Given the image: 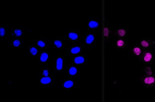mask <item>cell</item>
Returning a JSON list of instances; mask_svg holds the SVG:
<instances>
[{"mask_svg":"<svg viewBox=\"0 0 155 102\" xmlns=\"http://www.w3.org/2000/svg\"><path fill=\"white\" fill-rule=\"evenodd\" d=\"M50 74V69L49 67H45L42 69L41 71L39 77L49 76Z\"/></svg>","mask_w":155,"mask_h":102,"instance_id":"obj_24","label":"cell"},{"mask_svg":"<svg viewBox=\"0 0 155 102\" xmlns=\"http://www.w3.org/2000/svg\"><path fill=\"white\" fill-rule=\"evenodd\" d=\"M54 70L55 72H63L65 70V59L63 55H59L54 58Z\"/></svg>","mask_w":155,"mask_h":102,"instance_id":"obj_1","label":"cell"},{"mask_svg":"<svg viewBox=\"0 0 155 102\" xmlns=\"http://www.w3.org/2000/svg\"><path fill=\"white\" fill-rule=\"evenodd\" d=\"M83 51V47L81 45L71 46L69 47V52L71 55L77 56L82 54Z\"/></svg>","mask_w":155,"mask_h":102,"instance_id":"obj_14","label":"cell"},{"mask_svg":"<svg viewBox=\"0 0 155 102\" xmlns=\"http://www.w3.org/2000/svg\"><path fill=\"white\" fill-rule=\"evenodd\" d=\"M80 32L74 30H69L65 34V38L69 42H78L81 38Z\"/></svg>","mask_w":155,"mask_h":102,"instance_id":"obj_7","label":"cell"},{"mask_svg":"<svg viewBox=\"0 0 155 102\" xmlns=\"http://www.w3.org/2000/svg\"><path fill=\"white\" fill-rule=\"evenodd\" d=\"M152 45H153L155 47V41H152Z\"/></svg>","mask_w":155,"mask_h":102,"instance_id":"obj_25","label":"cell"},{"mask_svg":"<svg viewBox=\"0 0 155 102\" xmlns=\"http://www.w3.org/2000/svg\"><path fill=\"white\" fill-rule=\"evenodd\" d=\"M143 52V49L140 46H133L130 49L131 55L133 57H140Z\"/></svg>","mask_w":155,"mask_h":102,"instance_id":"obj_20","label":"cell"},{"mask_svg":"<svg viewBox=\"0 0 155 102\" xmlns=\"http://www.w3.org/2000/svg\"><path fill=\"white\" fill-rule=\"evenodd\" d=\"M27 51L28 55L31 57H38L40 53L39 48L36 46H27Z\"/></svg>","mask_w":155,"mask_h":102,"instance_id":"obj_15","label":"cell"},{"mask_svg":"<svg viewBox=\"0 0 155 102\" xmlns=\"http://www.w3.org/2000/svg\"><path fill=\"white\" fill-rule=\"evenodd\" d=\"M35 44L39 49H46L47 42L46 39L44 38H36L35 39Z\"/></svg>","mask_w":155,"mask_h":102,"instance_id":"obj_18","label":"cell"},{"mask_svg":"<svg viewBox=\"0 0 155 102\" xmlns=\"http://www.w3.org/2000/svg\"><path fill=\"white\" fill-rule=\"evenodd\" d=\"M101 23L99 20L90 19L88 20L87 27L88 29L92 31L99 30L100 29Z\"/></svg>","mask_w":155,"mask_h":102,"instance_id":"obj_10","label":"cell"},{"mask_svg":"<svg viewBox=\"0 0 155 102\" xmlns=\"http://www.w3.org/2000/svg\"><path fill=\"white\" fill-rule=\"evenodd\" d=\"M155 54L153 51L149 49H146L143 51L140 56L139 57V60L145 64H151L153 62Z\"/></svg>","mask_w":155,"mask_h":102,"instance_id":"obj_2","label":"cell"},{"mask_svg":"<svg viewBox=\"0 0 155 102\" xmlns=\"http://www.w3.org/2000/svg\"><path fill=\"white\" fill-rule=\"evenodd\" d=\"M52 45L55 49H64L65 48V42L61 38L54 39L52 41Z\"/></svg>","mask_w":155,"mask_h":102,"instance_id":"obj_13","label":"cell"},{"mask_svg":"<svg viewBox=\"0 0 155 102\" xmlns=\"http://www.w3.org/2000/svg\"><path fill=\"white\" fill-rule=\"evenodd\" d=\"M97 37L93 33L88 32L85 34L84 39V44L85 46H93L96 45Z\"/></svg>","mask_w":155,"mask_h":102,"instance_id":"obj_5","label":"cell"},{"mask_svg":"<svg viewBox=\"0 0 155 102\" xmlns=\"http://www.w3.org/2000/svg\"><path fill=\"white\" fill-rule=\"evenodd\" d=\"M127 45V42L126 39L117 38L115 40V46L117 49H123Z\"/></svg>","mask_w":155,"mask_h":102,"instance_id":"obj_19","label":"cell"},{"mask_svg":"<svg viewBox=\"0 0 155 102\" xmlns=\"http://www.w3.org/2000/svg\"><path fill=\"white\" fill-rule=\"evenodd\" d=\"M61 85L62 88L65 91H71L76 87V81L74 80H63Z\"/></svg>","mask_w":155,"mask_h":102,"instance_id":"obj_8","label":"cell"},{"mask_svg":"<svg viewBox=\"0 0 155 102\" xmlns=\"http://www.w3.org/2000/svg\"><path fill=\"white\" fill-rule=\"evenodd\" d=\"M80 69L77 66L70 65L68 70V76L70 77H74L80 75Z\"/></svg>","mask_w":155,"mask_h":102,"instance_id":"obj_16","label":"cell"},{"mask_svg":"<svg viewBox=\"0 0 155 102\" xmlns=\"http://www.w3.org/2000/svg\"><path fill=\"white\" fill-rule=\"evenodd\" d=\"M141 84L146 88L155 87V75H143L140 78Z\"/></svg>","mask_w":155,"mask_h":102,"instance_id":"obj_3","label":"cell"},{"mask_svg":"<svg viewBox=\"0 0 155 102\" xmlns=\"http://www.w3.org/2000/svg\"><path fill=\"white\" fill-rule=\"evenodd\" d=\"M50 56L48 52H41L38 56V62L40 65H46L48 64L50 60Z\"/></svg>","mask_w":155,"mask_h":102,"instance_id":"obj_11","label":"cell"},{"mask_svg":"<svg viewBox=\"0 0 155 102\" xmlns=\"http://www.w3.org/2000/svg\"><path fill=\"white\" fill-rule=\"evenodd\" d=\"M139 45L142 48L145 49H148L150 48L151 47L152 43V42L150 39H142L139 42Z\"/></svg>","mask_w":155,"mask_h":102,"instance_id":"obj_22","label":"cell"},{"mask_svg":"<svg viewBox=\"0 0 155 102\" xmlns=\"http://www.w3.org/2000/svg\"><path fill=\"white\" fill-rule=\"evenodd\" d=\"M128 28L126 27H117L112 32L111 38L116 37L117 38H125L128 33Z\"/></svg>","mask_w":155,"mask_h":102,"instance_id":"obj_4","label":"cell"},{"mask_svg":"<svg viewBox=\"0 0 155 102\" xmlns=\"http://www.w3.org/2000/svg\"><path fill=\"white\" fill-rule=\"evenodd\" d=\"M112 31L109 23L105 20L104 27V37L106 45H107L110 42V39L111 38Z\"/></svg>","mask_w":155,"mask_h":102,"instance_id":"obj_6","label":"cell"},{"mask_svg":"<svg viewBox=\"0 0 155 102\" xmlns=\"http://www.w3.org/2000/svg\"><path fill=\"white\" fill-rule=\"evenodd\" d=\"M23 45V38H12L11 42V48L12 49H19Z\"/></svg>","mask_w":155,"mask_h":102,"instance_id":"obj_17","label":"cell"},{"mask_svg":"<svg viewBox=\"0 0 155 102\" xmlns=\"http://www.w3.org/2000/svg\"><path fill=\"white\" fill-rule=\"evenodd\" d=\"M54 82L53 76H41L39 77L38 84L43 87H49Z\"/></svg>","mask_w":155,"mask_h":102,"instance_id":"obj_9","label":"cell"},{"mask_svg":"<svg viewBox=\"0 0 155 102\" xmlns=\"http://www.w3.org/2000/svg\"><path fill=\"white\" fill-rule=\"evenodd\" d=\"M23 35V27H15L12 30V38H22Z\"/></svg>","mask_w":155,"mask_h":102,"instance_id":"obj_21","label":"cell"},{"mask_svg":"<svg viewBox=\"0 0 155 102\" xmlns=\"http://www.w3.org/2000/svg\"><path fill=\"white\" fill-rule=\"evenodd\" d=\"M74 64L78 65H84L87 63V58L86 56L83 54L75 56L73 59Z\"/></svg>","mask_w":155,"mask_h":102,"instance_id":"obj_12","label":"cell"},{"mask_svg":"<svg viewBox=\"0 0 155 102\" xmlns=\"http://www.w3.org/2000/svg\"><path fill=\"white\" fill-rule=\"evenodd\" d=\"M8 35V28L7 27H1L0 28V37L4 39L7 38Z\"/></svg>","mask_w":155,"mask_h":102,"instance_id":"obj_23","label":"cell"}]
</instances>
